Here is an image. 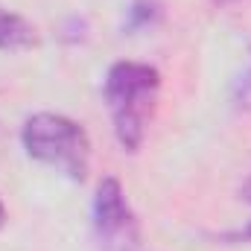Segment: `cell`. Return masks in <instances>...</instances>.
I'll list each match as a JSON object with an SVG mask.
<instances>
[{"label": "cell", "mask_w": 251, "mask_h": 251, "mask_svg": "<svg viewBox=\"0 0 251 251\" xmlns=\"http://www.w3.org/2000/svg\"><path fill=\"white\" fill-rule=\"evenodd\" d=\"M161 15V6L155 0H134L128 9V29H140V26H152Z\"/></svg>", "instance_id": "5b68a950"}, {"label": "cell", "mask_w": 251, "mask_h": 251, "mask_svg": "<svg viewBox=\"0 0 251 251\" xmlns=\"http://www.w3.org/2000/svg\"><path fill=\"white\" fill-rule=\"evenodd\" d=\"M6 225V207H3V201H0V228Z\"/></svg>", "instance_id": "ba28073f"}, {"label": "cell", "mask_w": 251, "mask_h": 251, "mask_svg": "<svg viewBox=\"0 0 251 251\" xmlns=\"http://www.w3.org/2000/svg\"><path fill=\"white\" fill-rule=\"evenodd\" d=\"M243 196H246V199H249V201H251V176H249V181L243 184Z\"/></svg>", "instance_id": "52a82bcc"}, {"label": "cell", "mask_w": 251, "mask_h": 251, "mask_svg": "<svg viewBox=\"0 0 251 251\" xmlns=\"http://www.w3.org/2000/svg\"><path fill=\"white\" fill-rule=\"evenodd\" d=\"M21 143L29 158L59 170L70 181H85L91 167V140L85 128L64 114H32L21 128Z\"/></svg>", "instance_id": "7a4b0ae2"}, {"label": "cell", "mask_w": 251, "mask_h": 251, "mask_svg": "<svg viewBox=\"0 0 251 251\" xmlns=\"http://www.w3.org/2000/svg\"><path fill=\"white\" fill-rule=\"evenodd\" d=\"M246 237H251V228H249V231H246Z\"/></svg>", "instance_id": "30bf717a"}, {"label": "cell", "mask_w": 251, "mask_h": 251, "mask_svg": "<svg viewBox=\"0 0 251 251\" xmlns=\"http://www.w3.org/2000/svg\"><path fill=\"white\" fill-rule=\"evenodd\" d=\"M237 94H240V100H251V67H249V73L240 79V88H237Z\"/></svg>", "instance_id": "8992f818"}, {"label": "cell", "mask_w": 251, "mask_h": 251, "mask_svg": "<svg viewBox=\"0 0 251 251\" xmlns=\"http://www.w3.org/2000/svg\"><path fill=\"white\" fill-rule=\"evenodd\" d=\"M161 94V73L143 62H117L105 76V105L117 143L126 152L143 146L146 128L152 123Z\"/></svg>", "instance_id": "6da1fadb"}, {"label": "cell", "mask_w": 251, "mask_h": 251, "mask_svg": "<svg viewBox=\"0 0 251 251\" xmlns=\"http://www.w3.org/2000/svg\"><path fill=\"white\" fill-rule=\"evenodd\" d=\"M35 44H38L35 26L26 18H21L15 12H9L6 6H0V50L21 53V50L35 47Z\"/></svg>", "instance_id": "277c9868"}, {"label": "cell", "mask_w": 251, "mask_h": 251, "mask_svg": "<svg viewBox=\"0 0 251 251\" xmlns=\"http://www.w3.org/2000/svg\"><path fill=\"white\" fill-rule=\"evenodd\" d=\"M94 237L100 251H137L140 225L117 178H102L94 196Z\"/></svg>", "instance_id": "3957f363"}, {"label": "cell", "mask_w": 251, "mask_h": 251, "mask_svg": "<svg viewBox=\"0 0 251 251\" xmlns=\"http://www.w3.org/2000/svg\"><path fill=\"white\" fill-rule=\"evenodd\" d=\"M216 3H222V6H225V3H234V0H216Z\"/></svg>", "instance_id": "9c48e42d"}]
</instances>
